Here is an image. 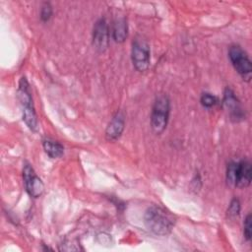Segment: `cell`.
Returning a JSON list of instances; mask_svg holds the SVG:
<instances>
[{
	"label": "cell",
	"instance_id": "obj_10",
	"mask_svg": "<svg viewBox=\"0 0 252 252\" xmlns=\"http://www.w3.org/2000/svg\"><path fill=\"white\" fill-rule=\"evenodd\" d=\"M42 147L46 155L51 158H61L64 154V147L59 142L51 140V139H44L42 141Z\"/></svg>",
	"mask_w": 252,
	"mask_h": 252
},
{
	"label": "cell",
	"instance_id": "obj_1",
	"mask_svg": "<svg viewBox=\"0 0 252 252\" xmlns=\"http://www.w3.org/2000/svg\"><path fill=\"white\" fill-rule=\"evenodd\" d=\"M144 223L152 233L159 236H166L171 232L175 220L163 208L152 205L145 211Z\"/></svg>",
	"mask_w": 252,
	"mask_h": 252
},
{
	"label": "cell",
	"instance_id": "obj_6",
	"mask_svg": "<svg viewBox=\"0 0 252 252\" xmlns=\"http://www.w3.org/2000/svg\"><path fill=\"white\" fill-rule=\"evenodd\" d=\"M93 45L98 52L105 51L109 45V28L104 18H100L94 25Z\"/></svg>",
	"mask_w": 252,
	"mask_h": 252
},
{
	"label": "cell",
	"instance_id": "obj_5",
	"mask_svg": "<svg viewBox=\"0 0 252 252\" xmlns=\"http://www.w3.org/2000/svg\"><path fill=\"white\" fill-rule=\"evenodd\" d=\"M23 179L27 193L32 198L41 196L44 190L42 180L36 175L34 169L29 162H25L23 167Z\"/></svg>",
	"mask_w": 252,
	"mask_h": 252
},
{
	"label": "cell",
	"instance_id": "obj_2",
	"mask_svg": "<svg viewBox=\"0 0 252 252\" xmlns=\"http://www.w3.org/2000/svg\"><path fill=\"white\" fill-rule=\"evenodd\" d=\"M170 113V100L165 94H158L152 107L151 127L155 134L160 135L166 128Z\"/></svg>",
	"mask_w": 252,
	"mask_h": 252
},
{
	"label": "cell",
	"instance_id": "obj_3",
	"mask_svg": "<svg viewBox=\"0 0 252 252\" xmlns=\"http://www.w3.org/2000/svg\"><path fill=\"white\" fill-rule=\"evenodd\" d=\"M228 57L235 71L243 80L249 82L251 79L252 63L247 53L239 45L233 44L228 49Z\"/></svg>",
	"mask_w": 252,
	"mask_h": 252
},
{
	"label": "cell",
	"instance_id": "obj_8",
	"mask_svg": "<svg viewBox=\"0 0 252 252\" xmlns=\"http://www.w3.org/2000/svg\"><path fill=\"white\" fill-rule=\"evenodd\" d=\"M252 180V166L250 161L242 159L236 162L234 186L237 188H247Z\"/></svg>",
	"mask_w": 252,
	"mask_h": 252
},
{
	"label": "cell",
	"instance_id": "obj_11",
	"mask_svg": "<svg viewBox=\"0 0 252 252\" xmlns=\"http://www.w3.org/2000/svg\"><path fill=\"white\" fill-rule=\"evenodd\" d=\"M128 34V26H127V22L124 18H120L117 19L112 26V37L113 39L118 42L121 43L123 41H125L126 37Z\"/></svg>",
	"mask_w": 252,
	"mask_h": 252
},
{
	"label": "cell",
	"instance_id": "obj_4",
	"mask_svg": "<svg viewBox=\"0 0 252 252\" xmlns=\"http://www.w3.org/2000/svg\"><path fill=\"white\" fill-rule=\"evenodd\" d=\"M131 58L133 66L139 72H145L150 67V46L148 42L141 38L136 37L132 42Z\"/></svg>",
	"mask_w": 252,
	"mask_h": 252
},
{
	"label": "cell",
	"instance_id": "obj_15",
	"mask_svg": "<svg viewBox=\"0 0 252 252\" xmlns=\"http://www.w3.org/2000/svg\"><path fill=\"white\" fill-rule=\"evenodd\" d=\"M243 235L246 240H250L252 237V217L248 214L243 222Z\"/></svg>",
	"mask_w": 252,
	"mask_h": 252
},
{
	"label": "cell",
	"instance_id": "obj_13",
	"mask_svg": "<svg viewBox=\"0 0 252 252\" xmlns=\"http://www.w3.org/2000/svg\"><path fill=\"white\" fill-rule=\"evenodd\" d=\"M240 202L237 198H233L229 205H228V208H227V211H226V216L228 218H235L239 215L240 213Z\"/></svg>",
	"mask_w": 252,
	"mask_h": 252
},
{
	"label": "cell",
	"instance_id": "obj_9",
	"mask_svg": "<svg viewBox=\"0 0 252 252\" xmlns=\"http://www.w3.org/2000/svg\"><path fill=\"white\" fill-rule=\"evenodd\" d=\"M125 127V116L122 111H117L105 129V138L109 142L116 141L122 135Z\"/></svg>",
	"mask_w": 252,
	"mask_h": 252
},
{
	"label": "cell",
	"instance_id": "obj_16",
	"mask_svg": "<svg viewBox=\"0 0 252 252\" xmlns=\"http://www.w3.org/2000/svg\"><path fill=\"white\" fill-rule=\"evenodd\" d=\"M235 167H236V162L231 161L228 163L227 168H226V181H227V184L232 185V186H234Z\"/></svg>",
	"mask_w": 252,
	"mask_h": 252
},
{
	"label": "cell",
	"instance_id": "obj_14",
	"mask_svg": "<svg viewBox=\"0 0 252 252\" xmlns=\"http://www.w3.org/2000/svg\"><path fill=\"white\" fill-rule=\"evenodd\" d=\"M53 10H52V6L50 5L49 2H44L41 7H40V19L43 23H46L50 20L51 16H52Z\"/></svg>",
	"mask_w": 252,
	"mask_h": 252
},
{
	"label": "cell",
	"instance_id": "obj_7",
	"mask_svg": "<svg viewBox=\"0 0 252 252\" xmlns=\"http://www.w3.org/2000/svg\"><path fill=\"white\" fill-rule=\"evenodd\" d=\"M222 105L228 111L231 121L239 122L245 119V111L241 107L234 93L229 88H226L224 91Z\"/></svg>",
	"mask_w": 252,
	"mask_h": 252
},
{
	"label": "cell",
	"instance_id": "obj_12",
	"mask_svg": "<svg viewBox=\"0 0 252 252\" xmlns=\"http://www.w3.org/2000/svg\"><path fill=\"white\" fill-rule=\"evenodd\" d=\"M200 101H201V104L206 107V108H211L213 106H215L218 102H219V98L212 94H209V93H204L202 94L201 95V98H200Z\"/></svg>",
	"mask_w": 252,
	"mask_h": 252
}]
</instances>
